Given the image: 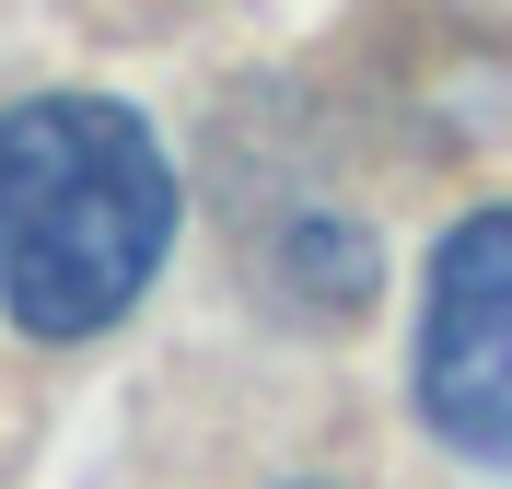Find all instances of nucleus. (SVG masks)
<instances>
[{
	"label": "nucleus",
	"instance_id": "nucleus-1",
	"mask_svg": "<svg viewBox=\"0 0 512 489\" xmlns=\"http://www.w3.org/2000/svg\"><path fill=\"white\" fill-rule=\"evenodd\" d=\"M175 245V163L105 94H24L0 117V303L24 338H105Z\"/></svg>",
	"mask_w": 512,
	"mask_h": 489
},
{
	"label": "nucleus",
	"instance_id": "nucleus-2",
	"mask_svg": "<svg viewBox=\"0 0 512 489\" xmlns=\"http://www.w3.org/2000/svg\"><path fill=\"white\" fill-rule=\"evenodd\" d=\"M419 420L454 455L512 466V210L443 233L419 292Z\"/></svg>",
	"mask_w": 512,
	"mask_h": 489
},
{
	"label": "nucleus",
	"instance_id": "nucleus-3",
	"mask_svg": "<svg viewBox=\"0 0 512 489\" xmlns=\"http://www.w3.org/2000/svg\"><path fill=\"white\" fill-rule=\"evenodd\" d=\"M280 489H326V478H280Z\"/></svg>",
	"mask_w": 512,
	"mask_h": 489
}]
</instances>
